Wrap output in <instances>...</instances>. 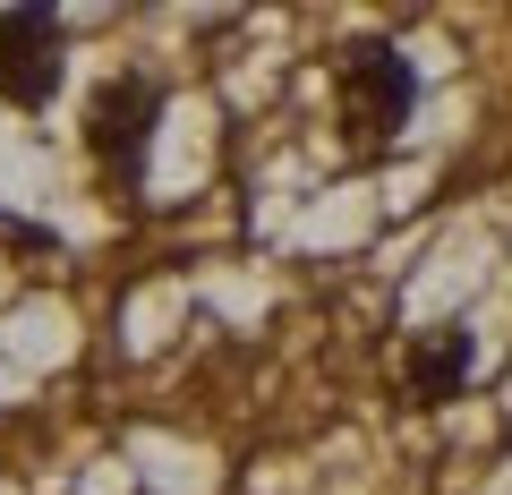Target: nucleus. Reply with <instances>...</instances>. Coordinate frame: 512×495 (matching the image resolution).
<instances>
[{
	"label": "nucleus",
	"mask_w": 512,
	"mask_h": 495,
	"mask_svg": "<svg viewBox=\"0 0 512 495\" xmlns=\"http://www.w3.org/2000/svg\"><path fill=\"white\" fill-rule=\"evenodd\" d=\"M410 103H419V77H410V60L393 43H359L342 60V120H350L359 146H384L410 120Z\"/></svg>",
	"instance_id": "1"
},
{
	"label": "nucleus",
	"mask_w": 512,
	"mask_h": 495,
	"mask_svg": "<svg viewBox=\"0 0 512 495\" xmlns=\"http://www.w3.org/2000/svg\"><path fill=\"white\" fill-rule=\"evenodd\" d=\"M154 120H163V86H146V77H111V86L94 94V111H86V146H94V163H103L120 188L146 171V137H154Z\"/></svg>",
	"instance_id": "2"
},
{
	"label": "nucleus",
	"mask_w": 512,
	"mask_h": 495,
	"mask_svg": "<svg viewBox=\"0 0 512 495\" xmlns=\"http://www.w3.org/2000/svg\"><path fill=\"white\" fill-rule=\"evenodd\" d=\"M60 86V18L52 9H0V94L43 111Z\"/></svg>",
	"instance_id": "3"
},
{
	"label": "nucleus",
	"mask_w": 512,
	"mask_h": 495,
	"mask_svg": "<svg viewBox=\"0 0 512 495\" xmlns=\"http://www.w3.org/2000/svg\"><path fill=\"white\" fill-rule=\"evenodd\" d=\"M461 376H470V333H461V325L427 333V342L410 350V393H419V402H453Z\"/></svg>",
	"instance_id": "4"
}]
</instances>
